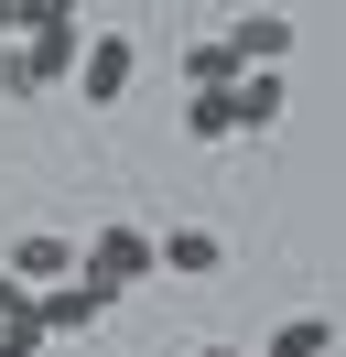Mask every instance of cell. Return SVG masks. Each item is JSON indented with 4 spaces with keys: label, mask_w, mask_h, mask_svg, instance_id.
<instances>
[{
    "label": "cell",
    "mask_w": 346,
    "mask_h": 357,
    "mask_svg": "<svg viewBox=\"0 0 346 357\" xmlns=\"http://www.w3.org/2000/svg\"><path fill=\"white\" fill-rule=\"evenodd\" d=\"M195 357H249V347H195Z\"/></svg>",
    "instance_id": "5bb4252c"
},
{
    "label": "cell",
    "mask_w": 346,
    "mask_h": 357,
    "mask_svg": "<svg viewBox=\"0 0 346 357\" xmlns=\"http://www.w3.org/2000/svg\"><path fill=\"white\" fill-rule=\"evenodd\" d=\"M0 44H11V11H0Z\"/></svg>",
    "instance_id": "9a60e30c"
},
{
    "label": "cell",
    "mask_w": 346,
    "mask_h": 357,
    "mask_svg": "<svg viewBox=\"0 0 346 357\" xmlns=\"http://www.w3.org/2000/svg\"><path fill=\"white\" fill-rule=\"evenodd\" d=\"M238 76H249V66L227 54V33H206V44H184V98H227Z\"/></svg>",
    "instance_id": "ba28073f"
},
{
    "label": "cell",
    "mask_w": 346,
    "mask_h": 357,
    "mask_svg": "<svg viewBox=\"0 0 346 357\" xmlns=\"http://www.w3.org/2000/svg\"><path fill=\"white\" fill-rule=\"evenodd\" d=\"M130 76H141V44L130 33H86V54H76V98H130Z\"/></svg>",
    "instance_id": "3957f363"
},
{
    "label": "cell",
    "mask_w": 346,
    "mask_h": 357,
    "mask_svg": "<svg viewBox=\"0 0 346 357\" xmlns=\"http://www.w3.org/2000/svg\"><path fill=\"white\" fill-rule=\"evenodd\" d=\"M76 282L98 292V303H119L130 282H151V227H98V238L76 249Z\"/></svg>",
    "instance_id": "6da1fadb"
},
{
    "label": "cell",
    "mask_w": 346,
    "mask_h": 357,
    "mask_svg": "<svg viewBox=\"0 0 346 357\" xmlns=\"http://www.w3.org/2000/svg\"><path fill=\"white\" fill-rule=\"evenodd\" d=\"M227 54H238V66H281V54H292V11H238Z\"/></svg>",
    "instance_id": "5b68a950"
},
{
    "label": "cell",
    "mask_w": 346,
    "mask_h": 357,
    "mask_svg": "<svg viewBox=\"0 0 346 357\" xmlns=\"http://www.w3.org/2000/svg\"><path fill=\"white\" fill-rule=\"evenodd\" d=\"M43 347H54V335H43V314H33V303L0 314V357H43Z\"/></svg>",
    "instance_id": "8fae6325"
},
{
    "label": "cell",
    "mask_w": 346,
    "mask_h": 357,
    "mask_svg": "<svg viewBox=\"0 0 346 357\" xmlns=\"http://www.w3.org/2000/svg\"><path fill=\"white\" fill-rule=\"evenodd\" d=\"M22 76H33V87H65V76H76V54H86V0H65V11H43L33 33H22Z\"/></svg>",
    "instance_id": "7a4b0ae2"
},
{
    "label": "cell",
    "mask_w": 346,
    "mask_h": 357,
    "mask_svg": "<svg viewBox=\"0 0 346 357\" xmlns=\"http://www.w3.org/2000/svg\"><path fill=\"white\" fill-rule=\"evenodd\" d=\"M227 130H281V66H249L227 87Z\"/></svg>",
    "instance_id": "52a82bcc"
},
{
    "label": "cell",
    "mask_w": 346,
    "mask_h": 357,
    "mask_svg": "<svg viewBox=\"0 0 346 357\" xmlns=\"http://www.w3.org/2000/svg\"><path fill=\"white\" fill-rule=\"evenodd\" d=\"M33 314H43V335H86V325H98V292H86V282H54V292H33Z\"/></svg>",
    "instance_id": "9c48e42d"
},
{
    "label": "cell",
    "mask_w": 346,
    "mask_h": 357,
    "mask_svg": "<svg viewBox=\"0 0 346 357\" xmlns=\"http://www.w3.org/2000/svg\"><path fill=\"white\" fill-rule=\"evenodd\" d=\"M184 141H238L227 130V98H184Z\"/></svg>",
    "instance_id": "7c38bea8"
},
{
    "label": "cell",
    "mask_w": 346,
    "mask_h": 357,
    "mask_svg": "<svg viewBox=\"0 0 346 357\" xmlns=\"http://www.w3.org/2000/svg\"><path fill=\"white\" fill-rule=\"evenodd\" d=\"M260 357H336V314H292V325H271Z\"/></svg>",
    "instance_id": "30bf717a"
},
{
    "label": "cell",
    "mask_w": 346,
    "mask_h": 357,
    "mask_svg": "<svg viewBox=\"0 0 346 357\" xmlns=\"http://www.w3.org/2000/svg\"><path fill=\"white\" fill-rule=\"evenodd\" d=\"M22 303H33V292H22V282H11V271H0V314H22Z\"/></svg>",
    "instance_id": "4fadbf2b"
},
{
    "label": "cell",
    "mask_w": 346,
    "mask_h": 357,
    "mask_svg": "<svg viewBox=\"0 0 346 357\" xmlns=\"http://www.w3.org/2000/svg\"><path fill=\"white\" fill-rule=\"evenodd\" d=\"M11 271L22 292H54V282H76V238H54V227H33V238H11Z\"/></svg>",
    "instance_id": "277c9868"
},
{
    "label": "cell",
    "mask_w": 346,
    "mask_h": 357,
    "mask_svg": "<svg viewBox=\"0 0 346 357\" xmlns=\"http://www.w3.org/2000/svg\"><path fill=\"white\" fill-rule=\"evenodd\" d=\"M151 271H227V238H216V227H163V238H151Z\"/></svg>",
    "instance_id": "8992f818"
}]
</instances>
